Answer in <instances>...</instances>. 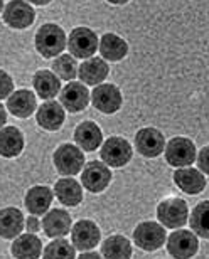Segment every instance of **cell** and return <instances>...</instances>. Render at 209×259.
Segmentation results:
<instances>
[{
	"instance_id": "cb8c5ba5",
	"label": "cell",
	"mask_w": 209,
	"mask_h": 259,
	"mask_svg": "<svg viewBox=\"0 0 209 259\" xmlns=\"http://www.w3.org/2000/svg\"><path fill=\"white\" fill-rule=\"evenodd\" d=\"M75 142L78 147H81L85 152H95L101 147L103 133L101 128L95 121H83L75 130Z\"/></svg>"
},
{
	"instance_id": "9c48e42d",
	"label": "cell",
	"mask_w": 209,
	"mask_h": 259,
	"mask_svg": "<svg viewBox=\"0 0 209 259\" xmlns=\"http://www.w3.org/2000/svg\"><path fill=\"white\" fill-rule=\"evenodd\" d=\"M2 19L9 27L22 30L34 24L36 10L32 9V5L29 2H25V0H10L4 7Z\"/></svg>"
},
{
	"instance_id": "ba28073f",
	"label": "cell",
	"mask_w": 209,
	"mask_h": 259,
	"mask_svg": "<svg viewBox=\"0 0 209 259\" xmlns=\"http://www.w3.org/2000/svg\"><path fill=\"white\" fill-rule=\"evenodd\" d=\"M194 231L187 229H176L172 234L167 237V251L172 257L177 259H189L196 256L199 249V239Z\"/></svg>"
},
{
	"instance_id": "e0dca14e",
	"label": "cell",
	"mask_w": 209,
	"mask_h": 259,
	"mask_svg": "<svg viewBox=\"0 0 209 259\" xmlns=\"http://www.w3.org/2000/svg\"><path fill=\"white\" fill-rule=\"evenodd\" d=\"M174 184L184 194L197 195L206 189V177L199 168L192 167H181L174 172Z\"/></svg>"
},
{
	"instance_id": "83f0119b",
	"label": "cell",
	"mask_w": 209,
	"mask_h": 259,
	"mask_svg": "<svg viewBox=\"0 0 209 259\" xmlns=\"http://www.w3.org/2000/svg\"><path fill=\"white\" fill-rule=\"evenodd\" d=\"M133 254V247L130 241L123 236H110L101 242V256L107 259H130Z\"/></svg>"
},
{
	"instance_id": "8fae6325",
	"label": "cell",
	"mask_w": 209,
	"mask_h": 259,
	"mask_svg": "<svg viewBox=\"0 0 209 259\" xmlns=\"http://www.w3.org/2000/svg\"><path fill=\"white\" fill-rule=\"evenodd\" d=\"M91 103L98 111L104 113V115H113L117 113L123 105L122 91L115 84L110 82H101V84L95 86L91 93Z\"/></svg>"
},
{
	"instance_id": "9a60e30c",
	"label": "cell",
	"mask_w": 209,
	"mask_h": 259,
	"mask_svg": "<svg viewBox=\"0 0 209 259\" xmlns=\"http://www.w3.org/2000/svg\"><path fill=\"white\" fill-rule=\"evenodd\" d=\"M66 108L57 103L54 100H48L43 103L38 108V113H36V121L43 130H48V132H57L62 125H64L66 120Z\"/></svg>"
},
{
	"instance_id": "277c9868",
	"label": "cell",
	"mask_w": 209,
	"mask_h": 259,
	"mask_svg": "<svg viewBox=\"0 0 209 259\" xmlns=\"http://www.w3.org/2000/svg\"><path fill=\"white\" fill-rule=\"evenodd\" d=\"M67 49L76 59H90L100 49V39L90 27H75L67 37Z\"/></svg>"
},
{
	"instance_id": "7402d4cb",
	"label": "cell",
	"mask_w": 209,
	"mask_h": 259,
	"mask_svg": "<svg viewBox=\"0 0 209 259\" xmlns=\"http://www.w3.org/2000/svg\"><path fill=\"white\" fill-rule=\"evenodd\" d=\"M83 184L73 177H62L54 185L56 199L66 207H76L83 200Z\"/></svg>"
},
{
	"instance_id": "52a82bcc",
	"label": "cell",
	"mask_w": 209,
	"mask_h": 259,
	"mask_svg": "<svg viewBox=\"0 0 209 259\" xmlns=\"http://www.w3.org/2000/svg\"><path fill=\"white\" fill-rule=\"evenodd\" d=\"M100 157L108 167L122 168L132 160L133 148L128 140H125L122 137H110L103 143V147L100 150Z\"/></svg>"
},
{
	"instance_id": "484cf974",
	"label": "cell",
	"mask_w": 209,
	"mask_h": 259,
	"mask_svg": "<svg viewBox=\"0 0 209 259\" xmlns=\"http://www.w3.org/2000/svg\"><path fill=\"white\" fill-rule=\"evenodd\" d=\"M100 54L103 59L110 63H118L128 54V44L120 35L113 32H107L100 39Z\"/></svg>"
},
{
	"instance_id": "74e56055",
	"label": "cell",
	"mask_w": 209,
	"mask_h": 259,
	"mask_svg": "<svg viewBox=\"0 0 209 259\" xmlns=\"http://www.w3.org/2000/svg\"><path fill=\"white\" fill-rule=\"evenodd\" d=\"M110 4H113V5H123V4H128L130 0H108Z\"/></svg>"
},
{
	"instance_id": "ffe728a7",
	"label": "cell",
	"mask_w": 209,
	"mask_h": 259,
	"mask_svg": "<svg viewBox=\"0 0 209 259\" xmlns=\"http://www.w3.org/2000/svg\"><path fill=\"white\" fill-rule=\"evenodd\" d=\"M32 86L36 95L43 100H54L61 93V77L54 71L41 69L32 77Z\"/></svg>"
},
{
	"instance_id": "6da1fadb",
	"label": "cell",
	"mask_w": 209,
	"mask_h": 259,
	"mask_svg": "<svg viewBox=\"0 0 209 259\" xmlns=\"http://www.w3.org/2000/svg\"><path fill=\"white\" fill-rule=\"evenodd\" d=\"M36 49L46 59L57 58L67 48V37L62 27L56 24H44L36 32Z\"/></svg>"
},
{
	"instance_id": "d6a6232c",
	"label": "cell",
	"mask_w": 209,
	"mask_h": 259,
	"mask_svg": "<svg viewBox=\"0 0 209 259\" xmlns=\"http://www.w3.org/2000/svg\"><path fill=\"white\" fill-rule=\"evenodd\" d=\"M196 163H197V168H199L202 174L209 175V145L202 148L199 153H197Z\"/></svg>"
},
{
	"instance_id": "d6986e66",
	"label": "cell",
	"mask_w": 209,
	"mask_h": 259,
	"mask_svg": "<svg viewBox=\"0 0 209 259\" xmlns=\"http://www.w3.org/2000/svg\"><path fill=\"white\" fill-rule=\"evenodd\" d=\"M54 192L46 187V185H34L27 190L24 197V205L29 210V214L34 215H44L49 210V207L54 199Z\"/></svg>"
},
{
	"instance_id": "d590c367",
	"label": "cell",
	"mask_w": 209,
	"mask_h": 259,
	"mask_svg": "<svg viewBox=\"0 0 209 259\" xmlns=\"http://www.w3.org/2000/svg\"><path fill=\"white\" fill-rule=\"evenodd\" d=\"M7 106H2L0 108V121H2V125H5L7 123Z\"/></svg>"
},
{
	"instance_id": "2e32d148",
	"label": "cell",
	"mask_w": 209,
	"mask_h": 259,
	"mask_svg": "<svg viewBox=\"0 0 209 259\" xmlns=\"http://www.w3.org/2000/svg\"><path fill=\"white\" fill-rule=\"evenodd\" d=\"M44 234L54 239V237H64L73 229V221L69 212L64 209H51L44 214L43 219Z\"/></svg>"
},
{
	"instance_id": "d4e9b609",
	"label": "cell",
	"mask_w": 209,
	"mask_h": 259,
	"mask_svg": "<svg viewBox=\"0 0 209 259\" xmlns=\"http://www.w3.org/2000/svg\"><path fill=\"white\" fill-rule=\"evenodd\" d=\"M25 226L22 212L15 207H5L0 214V234L4 239H15L22 234Z\"/></svg>"
},
{
	"instance_id": "8d00e7d4",
	"label": "cell",
	"mask_w": 209,
	"mask_h": 259,
	"mask_svg": "<svg viewBox=\"0 0 209 259\" xmlns=\"http://www.w3.org/2000/svg\"><path fill=\"white\" fill-rule=\"evenodd\" d=\"M29 4H34V5H41V7H43V5H48V4H51L52 0H27Z\"/></svg>"
},
{
	"instance_id": "f1b7e54d",
	"label": "cell",
	"mask_w": 209,
	"mask_h": 259,
	"mask_svg": "<svg viewBox=\"0 0 209 259\" xmlns=\"http://www.w3.org/2000/svg\"><path fill=\"white\" fill-rule=\"evenodd\" d=\"M191 229L202 239H209V200L199 202L191 212Z\"/></svg>"
},
{
	"instance_id": "4dcf8cb0",
	"label": "cell",
	"mask_w": 209,
	"mask_h": 259,
	"mask_svg": "<svg viewBox=\"0 0 209 259\" xmlns=\"http://www.w3.org/2000/svg\"><path fill=\"white\" fill-rule=\"evenodd\" d=\"M52 71L61 77L62 81H75L78 72H80V66L76 63V58L73 54H61L57 56L52 63Z\"/></svg>"
},
{
	"instance_id": "5b68a950",
	"label": "cell",
	"mask_w": 209,
	"mask_h": 259,
	"mask_svg": "<svg viewBox=\"0 0 209 259\" xmlns=\"http://www.w3.org/2000/svg\"><path fill=\"white\" fill-rule=\"evenodd\" d=\"M197 152L192 140L184 137H176L165 145V162L174 168L191 167L196 162Z\"/></svg>"
},
{
	"instance_id": "30bf717a",
	"label": "cell",
	"mask_w": 209,
	"mask_h": 259,
	"mask_svg": "<svg viewBox=\"0 0 209 259\" xmlns=\"http://www.w3.org/2000/svg\"><path fill=\"white\" fill-rule=\"evenodd\" d=\"M112 182V172L104 162H88L81 172V184L88 192L100 194Z\"/></svg>"
},
{
	"instance_id": "3957f363",
	"label": "cell",
	"mask_w": 209,
	"mask_h": 259,
	"mask_svg": "<svg viewBox=\"0 0 209 259\" xmlns=\"http://www.w3.org/2000/svg\"><path fill=\"white\" fill-rule=\"evenodd\" d=\"M157 219L165 229H181L189 221V207L179 197H169L157 205Z\"/></svg>"
},
{
	"instance_id": "e575fe53",
	"label": "cell",
	"mask_w": 209,
	"mask_h": 259,
	"mask_svg": "<svg viewBox=\"0 0 209 259\" xmlns=\"http://www.w3.org/2000/svg\"><path fill=\"white\" fill-rule=\"evenodd\" d=\"M80 259H98V257H103V256H100L98 252H93V249L91 251H83L81 252V256H78Z\"/></svg>"
},
{
	"instance_id": "4316f807",
	"label": "cell",
	"mask_w": 209,
	"mask_h": 259,
	"mask_svg": "<svg viewBox=\"0 0 209 259\" xmlns=\"http://www.w3.org/2000/svg\"><path fill=\"white\" fill-rule=\"evenodd\" d=\"M24 150V135L15 126H4L0 133V153L4 158L19 157Z\"/></svg>"
},
{
	"instance_id": "7a4b0ae2",
	"label": "cell",
	"mask_w": 209,
	"mask_h": 259,
	"mask_svg": "<svg viewBox=\"0 0 209 259\" xmlns=\"http://www.w3.org/2000/svg\"><path fill=\"white\" fill-rule=\"evenodd\" d=\"M85 150L78 145L62 143L56 148L52 160H54V167L57 174L62 177H75V175L81 174L85 168Z\"/></svg>"
},
{
	"instance_id": "5bb4252c",
	"label": "cell",
	"mask_w": 209,
	"mask_h": 259,
	"mask_svg": "<svg viewBox=\"0 0 209 259\" xmlns=\"http://www.w3.org/2000/svg\"><path fill=\"white\" fill-rule=\"evenodd\" d=\"M91 93L88 91L85 82L69 81L59 93V103L69 113H80L90 105Z\"/></svg>"
},
{
	"instance_id": "4fadbf2b",
	"label": "cell",
	"mask_w": 209,
	"mask_h": 259,
	"mask_svg": "<svg viewBox=\"0 0 209 259\" xmlns=\"http://www.w3.org/2000/svg\"><path fill=\"white\" fill-rule=\"evenodd\" d=\"M135 148L145 158H157L165 152V138L157 128H142L135 135Z\"/></svg>"
},
{
	"instance_id": "1f68e13d",
	"label": "cell",
	"mask_w": 209,
	"mask_h": 259,
	"mask_svg": "<svg viewBox=\"0 0 209 259\" xmlns=\"http://www.w3.org/2000/svg\"><path fill=\"white\" fill-rule=\"evenodd\" d=\"M14 93V81L7 72L2 71L0 74V98L2 100H7V98Z\"/></svg>"
},
{
	"instance_id": "8992f818",
	"label": "cell",
	"mask_w": 209,
	"mask_h": 259,
	"mask_svg": "<svg viewBox=\"0 0 209 259\" xmlns=\"http://www.w3.org/2000/svg\"><path fill=\"white\" fill-rule=\"evenodd\" d=\"M164 224L152 221H145L135 227L133 231V241L142 251L154 252L157 249H160L164 246V242L167 241V232L164 229Z\"/></svg>"
},
{
	"instance_id": "7c38bea8",
	"label": "cell",
	"mask_w": 209,
	"mask_h": 259,
	"mask_svg": "<svg viewBox=\"0 0 209 259\" xmlns=\"http://www.w3.org/2000/svg\"><path fill=\"white\" fill-rule=\"evenodd\" d=\"M101 231L93 221L81 219L71 229V242L78 251H91L100 244Z\"/></svg>"
},
{
	"instance_id": "f546056e",
	"label": "cell",
	"mask_w": 209,
	"mask_h": 259,
	"mask_svg": "<svg viewBox=\"0 0 209 259\" xmlns=\"http://www.w3.org/2000/svg\"><path fill=\"white\" fill-rule=\"evenodd\" d=\"M76 247L73 242L62 239V237H54L48 246L44 247L43 257L46 259H73L76 257Z\"/></svg>"
},
{
	"instance_id": "44dd1931",
	"label": "cell",
	"mask_w": 209,
	"mask_h": 259,
	"mask_svg": "<svg viewBox=\"0 0 209 259\" xmlns=\"http://www.w3.org/2000/svg\"><path fill=\"white\" fill-rule=\"evenodd\" d=\"M10 252L14 257L19 259H36L43 256V242L34 232H27V234H20L14 239L12 246H10Z\"/></svg>"
},
{
	"instance_id": "603a6c76",
	"label": "cell",
	"mask_w": 209,
	"mask_h": 259,
	"mask_svg": "<svg viewBox=\"0 0 209 259\" xmlns=\"http://www.w3.org/2000/svg\"><path fill=\"white\" fill-rule=\"evenodd\" d=\"M110 66L107 59L103 58H90L85 59V63L80 66V79L85 82L86 86H98L108 77Z\"/></svg>"
},
{
	"instance_id": "ac0fdd59",
	"label": "cell",
	"mask_w": 209,
	"mask_h": 259,
	"mask_svg": "<svg viewBox=\"0 0 209 259\" xmlns=\"http://www.w3.org/2000/svg\"><path fill=\"white\" fill-rule=\"evenodd\" d=\"M9 113L17 118H29L38 110V98L29 90H17L5 100Z\"/></svg>"
},
{
	"instance_id": "836d02e7",
	"label": "cell",
	"mask_w": 209,
	"mask_h": 259,
	"mask_svg": "<svg viewBox=\"0 0 209 259\" xmlns=\"http://www.w3.org/2000/svg\"><path fill=\"white\" fill-rule=\"evenodd\" d=\"M25 231H27V232H34V234L41 231V221L34 214H30L27 217V221H25Z\"/></svg>"
}]
</instances>
